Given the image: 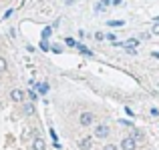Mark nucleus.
Wrapping results in <instances>:
<instances>
[{"mask_svg": "<svg viewBox=\"0 0 159 150\" xmlns=\"http://www.w3.org/2000/svg\"><path fill=\"white\" fill-rule=\"evenodd\" d=\"M79 122H81V126H91V124L95 122V114L93 112H83V114L79 116Z\"/></svg>", "mask_w": 159, "mask_h": 150, "instance_id": "nucleus-1", "label": "nucleus"}, {"mask_svg": "<svg viewBox=\"0 0 159 150\" xmlns=\"http://www.w3.org/2000/svg\"><path fill=\"white\" fill-rule=\"evenodd\" d=\"M109 136V126L107 124H97V126H95V138H107Z\"/></svg>", "mask_w": 159, "mask_h": 150, "instance_id": "nucleus-2", "label": "nucleus"}, {"mask_svg": "<svg viewBox=\"0 0 159 150\" xmlns=\"http://www.w3.org/2000/svg\"><path fill=\"white\" fill-rule=\"evenodd\" d=\"M135 148H137V142L131 136H125V138L121 140V150H135Z\"/></svg>", "mask_w": 159, "mask_h": 150, "instance_id": "nucleus-3", "label": "nucleus"}, {"mask_svg": "<svg viewBox=\"0 0 159 150\" xmlns=\"http://www.w3.org/2000/svg\"><path fill=\"white\" fill-rule=\"evenodd\" d=\"M79 146H81L83 150H91V148H93V138H91V136L81 138V140H79Z\"/></svg>", "mask_w": 159, "mask_h": 150, "instance_id": "nucleus-4", "label": "nucleus"}, {"mask_svg": "<svg viewBox=\"0 0 159 150\" xmlns=\"http://www.w3.org/2000/svg\"><path fill=\"white\" fill-rule=\"evenodd\" d=\"M10 98L14 100V102H22L24 100V90H20V88H14L10 92Z\"/></svg>", "mask_w": 159, "mask_h": 150, "instance_id": "nucleus-5", "label": "nucleus"}, {"mask_svg": "<svg viewBox=\"0 0 159 150\" xmlns=\"http://www.w3.org/2000/svg\"><path fill=\"white\" fill-rule=\"evenodd\" d=\"M32 150H47V144H44V140L36 136V138L32 140Z\"/></svg>", "mask_w": 159, "mask_h": 150, "instance_id": "nucleus-6", "label": "nucleus"}, {"mask_svg": "<svg viewBox=\"0 0 159 150\" xmlns=\"http://www.w3.org/2000/svg\"><path fill=\"white\" fill-rule=\"evenodd\" d=\"M75 48H77V50H79L81 54H85V56H93V52H91V50L87 48L85 44H81V42H77V46H75Z\"/></svg>", "mask_w": 159, "mask_h": 150, "instance_id": "nucleus-7", "label": "nucleus"}, {"mask_svg": "<svg viewBox=\"0 0 159 150\" xmlns=\"http://www.w3.org/2000/svg\"><path fill=\"white\" fill-rule=\"evenodd\" d=\"M34 88L39 90V94H47L48 92V84L47 82H39V84H34Z\"/></svg>", "mask_w": 159, "mask_h": 150, "instance_id": "nucleus-8", "label": "nucleus"}, {"mask_svg": "<svg viewBox=\"0 0 159 150\" xmlns=\"http://www.w3.org/2000/svg\"><path fill=\"white\" fill-rule=\"evenodd\" d=\"M107 26H113V28H121V26H125V22H123V20H109V22H107Z\"/></svg>", "mask_w": 159, "mask_h": 150, "instance_id": "nucleus-9", "label": "nucleus"}, {"mask_svg": "<svg viewBox=\"0 0 159 150\" xmlns=\"http://www.w3.org/2000/svg\"><path fill=\"white\" fill-rule=\"evenodd\" d=\"M137 44H139V40H137V38H129L127 42H125V46H127V48H135Z\"/></svg>", "mask_w": 159, "mask_h": 150, "instance_id": "nucleus-10", "label": "nucleus"}, {"mask_svg": "<svg viewBox=\"0 0 159 150\" xmlns=\"http://www.w3.org/2000/svg\"><path fill=\"white\" fill-rule=\"evenodd\" d=\"M51 34H52V26H47L43 30V40H48V36H51Z\"/></svg>", "mask_w": 159, "mask_h": 150, "instance_id": "nucleus-11", "label": "nucleus"}, {"mask_svg": "<svg viewBox=\"0 0 159 150\" xmlns=\"http://www.w3.org/2000/svg\"><path fill=\"white\" fill-rule=\"evenodd\" d=\"M6 68H8L6 58H2V56H0V72H6Z\"/></svg>", "mask_w": 159, "mask_h": 150, "instance_id": "nucleus-12", "label": "nucleus"}, {"mask_svg": "<svg viewBox=\"0 0 159 150\" xmlns=\"http://www.w3.org/2000/svg\"><path fill=\"white\" fill-rule=\"evenodd\" d=\"M131 138L137 142V140H141V138H143V132H141V130H133V136H131Z\"/></svg>", "mask_w": 159, "mask_h": 150, "instance_id": "nucleus-13", "label": "nucleus"}, {"mask_svg": "<svg viewBox=\"0 0 159 150\" xmlns=\"http://www.w3.org/2000/svg\"><path fill=\"white\" fill-rule=\"evenodd\" d=\"M65 42H66V46H70V48H75V46H77V40H75V38H70V36H69V38H65Z\"/></svg>", "mask_w": 159, "mask_h": 150, "instance_id": "nucleus-14", "label": "nucleus"}, {"mask_svg": "<svg viewBox=\"0 0 159 150\" xmlns=\"http://www.w3.org/2000/svg\"><path fill=\"white\" fill-rule=\"evenodd\" d=\"M40 50H44V52H47V50H51V44H48V40H43V42H40Z\"/></svg>", "mask_w": 159, "mask_h": 150, "instance_id": "nucleus-15", "label": "nucleus"}, {"mask_svg": "<svg viewBox=\"0 0 159 150\" xmlns=\"http://www.w3.org/2000/svg\"><path fill=\"white\" fill-rule=\"evenodd\" d=\"M24 112H26V114H32V112H34V106H32V104H26V106H24Z\"/></svg>", "mask_w": 159, "mask_h": 150, "instance_id": "nucleus-16", "label": "nucleus"}, {"mask_svg": "<svg viewBox=\"0 0 159 150\" xmlns=\"http://www.w3.org/2000/svg\"><path fill=\"white\" fill-rule=\"evenodd\" d=\"M28 98H30L32 102H34V100L39 98V96H36V92H34V90H28Z\"/></svg>", "mask_w": 159, "mask_h": 150, "instance_id": "nucleus-17", "label": "nucleus"}, {"mask_svg": "<svg viewBox=\"0 0 159 150\" xmlns=\"http://www.w3.org/2000/svg\"><path fill=\"white\" fill-rule=\"evenodd\" d=\"M51 50H52V52H57V54H58V52H62V48H61V46H57V44H52Z\"/></svg>", "mask_w": 159, "mask_h": 150, "instance_id": "nucleus-18", "label": "nucleus"}, {"mask_svg": "<svg viewBox=\"0 0 159 150\" xmlns=\"http://www.w3.org/2000/svg\"><path fill=\"white\" fill-rule=\"evenodd\" d=\"M103 150H117V146H115V144H105Z\"/></svg>", "mask_w": 159, "mask_h": 150, "instance_id": "nucleus-19", "label": "nucleus"}, {"mask_svg": "<svg viewBox=\"0 0 159 150\" xmlns=\"http://www.w3.org/2000/svg\"><path fill=\"white\" fill-rule=\"evenodd\" d=\"M125 52H127V54H137V50H135V48H127V46H125Z\"/></svg>", "mask_w": 159, "mask_h": 150, "instance_id": "nucleus-20", "label": "nucleus"}, {"mask_svg": "<svg viewBox=\"0 0 159 150\" xmlns=\"http://www.w3.org/2000/svg\"><path fill=\"white\" fill-rule=\"evenodd\" d=\"M151 32H153V34H159V22H155V26H153Z\"/></svg>", "mask_w": 159, "mask_h": 150, "instance_id": "nucleus-21", "label": "nucleus"}, {"mask_svg": "<svg viewBox=\"0 0 159 150\" xmlns=\"http://www.w3.org/2000/svg\"><path fill=\"white\" fill-rule=\"evenodd\" d=\"M95 38H97V40H103V38H105V34H103V32H97V34H95Z\"/></svg>", "mask_w": 159, "mask_h": 150, "instance_id": "nucleus-22", "label": "nucleus"}, {"mask_svg": "<svg viewBox=\"0 0 159 150\" xmlns=\"http://www.w3.org/2000/svg\"><path fill=\"white\" fill-rule=\"evenodd\" d=\"M103 8H105L103 4H97V6H95V10H97V12H103Z\"/></svg>", "mask_w": 159, "mask_h": 150, "instance_id": "nucleus-23", "label": "nucleus"}, {"mask_svg": "<svg viewBox=\"0 0 159 150\" xmlns=\"http://www.w3.org/2000/svg\"><path fill=\"white\" fill-rule=\"evenodd\" d=\"M151 114L153 116H159V110H157V108H151Z\"/></svg>", "mask_w": 159, "mask_h": 150, "instance_id": "nucleus-24", "label": "nucleus"}, {"mask_svg": "<svg viewBox=\"0 0 159 150\" xmlns=\"http://www.w3.org/2000/svg\"><path fill=\"white\" fill-rule=\"evenodd\" d=\"M101 4H103V6H107V4H111V0H103Z\"/></svg>", "mask_w": 159, "mask_h": 150, "instance_id": "nucleus-25", "label": "nucleus"}, {"mask_svg": "<svg viewBox=\"0 0 159 150\" xmlns=\"http://www.w3.org/2000/svg\"><path fill=\"white\" fill-rule=\"evenodd\" d=\"M151 56H153V58H159V52H153V54H151Z\"/></svg>", "mask_w": 159, "mask_h": 150, "instance_id": "nucleus-26", "label": "nucleus"}, {"mask_svg": "<svg viewBox=\"0 0 159 150\" xmlns=\"http://www.w3.org/2000/svg\"><path fill=\"white\" fill-rule=\"evenodd\" d=\"M155 22H159V16H157V18H155Z\"/></svg>", "mask_w": 159, "mask_h": 150, "instance_id": "nucleus-27", "label": "nucleus"}]
</instances>
